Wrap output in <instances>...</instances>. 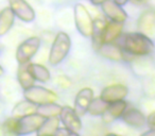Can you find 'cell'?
I'll return each instance as SVG.
<instances>
[{
    "instance_id": "cell-23",
    "label": "cell",
    "mask_w": 155,
    "mask_h": 136,
    "mask_svg": "<svg viewBox=\"0 0 155 136\" xmlns=\"http://www.w3.org/2000/svg\"><path fill=\"white\" fill-rule=\"evenodd\" d=\"M108 104L106 101H104L101 97H97L91 100V104H89L88 108H87V113H88L91 116L94 117H98V116H102V115L105 113L106 108H107Z\"/></svg>"
},
{
    "instance_id": "cell-7",
    "label": "cell",
    "mask_w": 155,
    "mask_h": 136,
    "mask_svg": "<svg viewBox=\"0 0 155 136\" xmlns=\"http://www.w3.org/2000/svg\"><path fill=\"white\" fill-rule=\"evenodd\" d=\"M58 118L65 129L68 130L70 133H79L82 130L81 117L75 113V111L71 106H62V111H61Z\"/></svg>"
},
{
    "instance_id": "cell-31",
    "label": "cell",
    "mask_w": 155,
    "mask_h": 136,
    "mask_svg": "<svg viewBox=\"0 0 155 136\" xmlns=\"http://www.w3.org/2000/svg\"><path fill=\"white\" fill-rule=\"evenodd\" d=\"M105 136H119V135H117V134H115V133H108V134H106Z\"/></svg>"
},
{
    "instance_id": "cell-16",
    "label": "cell",
    "mask_w": 155,
    "mask_h": 136,
    "mask_svg": "<svg viewBox=\"0 0 155 136\" xmlns=\"http://www.w3.org/2000/svg\"><path fill=\"white\" fill-rule=\"evenodd\" d=\"M29 72L33 77L35 81L41 83H47L51 79V74L49 69L44 65L37 64V63H28L27 64Z\"/></svg>"
},
{
    "instance_id": "cell-30",
    "label": "cell",
    "mask_w": 155,
    "mask_h": 136,
    "mask_svg": "<svg viewBox=\"0 0 155 136\" xmlns=\"http://www.w3.org/2000/svg\"><path fill=\"white\" fill-rule=\"evenodd\" d=\"M68 136H80V135H79V133H69Z\"/></svg>"
},
{
    "instance_id": "cell-8",
    "label": "cell",
    "mask_w": 155,
    "mask_h": 136,
    "mask_svg": "<svg viewBox=\"0 0 155 136\" xmlns=\"http://www.w3.org/2000/svg\"><path fill=\"white\" fill-rule=\"evenodd\" d=\"M10 9L15 17L24 22H31L35 19V11L26 0H9Z\"/></svg>"
},
{
    "instance_id": "cell-11",
    "label": "cell",
    "mask_w": 155,
    "mask_h": 136,
    "mask_svg": "<svg viewBox=\"0 0 155 136\" xmlns=\"http://www.w3.org/2000/svg\"><path fill=\"white\" fill-rule=\"evenodd\" d=\"M127 94H129V88L125 85L117 83V84H110L104 87L100 97L107 103H112V102H116L119 100H124Z\"/></svg>"
},
{
    "instance_id": "cell-12",
    "label": "cell",
    "mask_w": 155,
    "mask_h": 136,
    "mask_svg": "<svg viewBox=\"0 0 155 136\" xmlns=\"http://www.w3.org/2000/svg\"><path fill=\"white\" fill-rule=\"evenodd\" d=\"M120 119L125 124L135 129H140L147 124V117L136 108H127Z\"/></svg>"
},
{
    "instance_id": "cell-18",
    "label": "cell",
    "mask_w": 155,
    "mask_h": 136,
    "mask_svg": "<svg viewBox=\"0 0 155 136\" xmlns=\"http://www.w3.org/2000/svg\"><path fill=\"white\" fill-rule=\"evenodd\" d=\"M15 15L9 8H5L0 12V36L5 35L14 25Z\"/></svg>"
},
{
    "instance_id": "cell-1",
    "label": "cell",
    "mask_w": 155,
    "mask_h": 136,
    "mask_svg": "<svg viewBox=\"0 0 155 136\" xmlns=\"http://www.w3.org/2000/svg\"><path fill=\"white\" fill-rule=\"evenodd\" d=\"M116 43L120 46L123 52L135 56H146L155 49L153 41L142 32L122 33Z\"/></svg>"
},
{
    "instance_id": "cell-20",
    "label": "cell",
    "mask_w": 155,
    "mask_h": 136,
    "mask_svg": "<svg viewBox=\"0 0 155 136\" xmlns=\"http://www.w3.org/2000/svg\"><path fill=\"white\" fill-rule=\"evenodd\" d=\"M106 26V22L103 19H96L94 20V30L91 34V43H93V48L95 51H97L100 48V46L103 44V31Z\"/></svg>"
},
{
    "instance_id": "cell-4",
    "label": "cell",
    "mask_w": 155,
    "mask_h": 136,
    "mask_svg": "<svg viewBox=\"0 0 155 136\" xmlns=\"http://www.w3.org/2000/svg\"><path fill=\"white\" fill-rule=\"evenodd\" d=\"M46 118L37 113L28 115L22 118L15 119L14 123V136H26L29 134L36 133Z\"/></svg>"
},
{
    "instance_id": "cell-5",
    "label": "cell",
    "mask_w": 155,
    "mask_h": 136,
    "mask_svg": "<svg viewBox=\"0 0 155 136\" xmlns=\"http://www.w3.org/2000/svg\"><path fill=\"white\" fill-rule=\"evenodd\" d=\"M24 97L26 100L35 105L51 103V102H56L58 100V95L53 91L43 86H37V85H33L25 89Z\"/></svg>"
},
{
    "instance_id": "cell-9",
    "label": "cell",
    "mask_w": 155,
    "mask_h": 136,
    "mask_svg": "<svg viewBox=\"0 0 155 136\" xmlns=\"http://www.w3.org/2000/svg\"><path fill=\"white\" fill-rule=\"evenodd\" d=\"M94 99V91L91 87H84L78 91L74 98L73 110L75 111L80 117H83L87 114V108L91 104V100Z\"/></svg>"
},
{
    "instance_id": "cell-25",
    "label": "cell",
    "mask_w": 155,
    "mask_h": 136,
    "mask_svg": "<svg viewBox=\"0 0 155 136\" xmlns=\"http://www.w3.org/2000/svg\"><path fill=\"white\" fill-rule=\"evenodd\" d=\"M70 132L68 130H66L65 128H58V130L56 131V133L53 136H68Z\"/></svg>"
},
{
    "instance_id": "cell-14",
    "label": "cell",
    "mask_w": 155,
    "mask_h": 136,
    "mask_svg": "<svg viewBox=\"0 0 155 136\" xmlns=\"http://www.w3.org/2000/svg\"><path fill=\"white\" fill-rule=\"evenodd\" d=\"M96 52H98L103 58L110 61H114V62H120L123 60V51L116 41L103 43Z\"/></svg>"
},
{
    "instance_id": "cell-17",
    "label": "cell",
    "mask_w": 155,
    "mask_h": 136,
    "mask_svg": "<svg viewBox=\"0 0 155 136\" xmlns=\"http://www.w3.org/2000/svg\"><path fill=\"white\" fill-rule=\"evenodd\" d=\"M61 120L58 117H50L46 118L43 124L36 132L37 136H53L60 128Z\"/></svg>"
},
{
    "instance_id": "cell-6",
    "label": "cell",
    "mask_w": 155,
    "mask_h": 136,
    "mask_svg": "<svg viewBox=\"0 0 155 136\" xmlns=\"http://www.w3.org/2000/svg\"><path fill=\"white\" fill-rule=\"evenodd\" d=\"M41 41L39 37L32 36L25 39L16 50V61L19 65L28 64L37 53L41 47Z\"/></svg>"
},
{
    "instance_id": "cell-2",
    "label": "cell",
    "mask_w": 155,
    "mask_h": 136,
    "mask_svg": "<svg viewBox=\"0 0 155 136\" xmlns=\"http://www.w3.org/2000/svg\"><path fill=\"white\" fill-rule=\"evenodd\" d=\"M71 49V39L66 32L60 31L54 37V41L51 45L48 56V62L52 66H58L60 65Z\"/></svg>"
},
{
    "instance_id": "cell-22",
    "label": "cell",
    "mask_w": 155,
    "mask_h": 136,
    "mask_svg": "<svg viewBox=\"0 0 155 136\" xmlns=\"http://www.w3.org/2000/svg\"><path fill=\"white\" fill-rule=\"evenodd\" d=\"M17 80L24 91L29 88V87L33 86V85H35V80L31 76L30 72H29L27 64L19 65L17 70Z\"/></svg>"
},
{
    "instance_id": "cell-27",
    "label": "cell",
    "mask_w": 155,
    "mask_h": 136,
    "mask_svg": "<svg viewBox=\"0 0 155 136\" xmlns=\"http://www.w3.org/2000/svg\"><path fill=\"white\" fill-rule=\"evenodd\" d=\"M107 0H91V2L93 3L94 5H101L102 3H104Z\"/></svg>"
},
{
    "instance_id": "cell-21",
    "label": "cell",
    "mask_w": 155,
    "mask_h": 136,
    "mask_svg": "<svg viewBox=\"0 0 155 136\" xmlns=\"http://www.w3.org/2000/svg\"><path fill=\"white\" fill-rule=\"evenodd\" d=\"M62 111V105H60L56 102H51V103H46L37 105L36 113L44 118H50V117H58L60 113Z\"/></svg>"
},
{
    "instance_id": "cell-28",
    "label": "cell",
    "mask_w": 155,
    "mask_h": 136,
    "mask_svg": "<svg viewBox=\"0 0 155 136\" xmlns=\"http://www.w3.org/2000/svg\"><path fill=\"white\" fill-rule=\"evenodd\" d=\"M114 1L117 3V5H121V7H123V5H127V3L129 2V0H114Z\"/></svg>"
},
{
    "instance_id": "cell-10",
    "label": "cell",
    "mask_w": 155,
    "mask_h": 136,
    "mask_svg": "<svg viewBox=\"0 0 155 136\" xmlns=\"http://www.w3.org/2000/svg\"><path fill=\"white\" fill-rule=\"evenodd\" d=\"M103 14L112 22H124L127 19V13L121 5H117L114 0H107L101 5Z\"/></svg>"
},
{
    "instance_id": "cell-15",
    "label": "cell",
    "mask_w": 155,
    "mask_h": 136,
    "mask_svg": "<svg viewBox=\"0 0 155 136\" xmlns=\"http://www.w3.org/2000/svg\"><path fill=\"white\" fill-rule=\"evenodd\" d=\"M122 22H116L110 20L108 22H106V26L103 31V36H102L103 43H115L122 34Z\"/></svg>"
},
{
    "instance_id": "cell-13",
    "label": "cell",
    "mask_w": 155,
    "mask_h": 136,
    "mask_svg": "<svg viewBox=\"0 0 155 136\" xmlns=\"http://www.w3.org/2000/svg\"><path fill=\"white\" fill-rule=\"evenodd\" d=\"M127 108V103L125 100H119V101L110 103L105 113L101 116L103 122L106 123V124H110L117 119H120Z\"/></svg>"
},
{
    "instance_id": "cell-19",
    "label": "cell",
    "mask_w": 155,
    "mask_h": 136,
    "mask_svg": "<svg viewBox=\"0 0 155 136\" xmlns=\"http://www.w3.org/2000/svg\"><path fill=\"white\" fill-rule=\"evenodd\" d=\"M36 108L37 105L29 102L28 100H25L14 106L13 111H12V117L15 119H19L25 116H28V115L34 114L36 113Z\"/></svg>"
},
{
    "instance_id": "cell-29",
    "label": "cell",
    "mask_w": 155,
    "mask_h": 136,
    "mask_svg": "<svg viewBox=\"0 0 155 136\" xmlns=\"http://www.w3.org/2000/svg\"><path fill=\"white\" fill-rule=\"evenodd\" d=\"M3 72H5V70H3V68H2V67L0 66V77L2 76V75H3Z\"/></svg>"
},
{
    "instance_id": "cell-32",
    "label": "cell",
    "mask_w": 155,
    "mask_h": 136,
    "mask_svg": "<svg viewBox=\"0 0 155 136\" xmlns=\"http://www.w3.org/2000/svg\"><path fill=\"white\" fill-rule=\"evenodd\" d=\"M134 1H137V2H139V1H142V0H134Z\"/></svg>"
},
{
    "instance_id": "cell-3",
    "label": "cell",
    "mask_w": 155,
    "mask_h": 136,
    "mask_svg": "<svg viewBox=\"0 0 155 136\" xmlns=\"http://www.w3.org/2000/svg\"><path fill=\"white\" fill-rule=\"evenodd\" d=\"M73 13L78 32L84 37H91L94 30V19L87 8L82 3H77L73 8Z\"/></svg>"
},
{
    "instance_id": "cell-26",
    "label": "cell",
    "mask_w": 155,
    "mask_h": 136,
    "mask_svg": "<svg viewBox=\"0 0 155 136\" xmlns=\"http://www.w3.org/2000/svg\"><path fill=\"white\" fill-rule=\"evenodd\" d=\"M140 136H155V130L154 129H150V130H148L147 132H144V133H142Z\"/></svg>"
},
{
    "instance_id": "cell-24",
    "label": "cell",
    "mask_w": 155,
    "mask_h": 136,
    "mask_svg": "<svg viewBox=\"0 0 155 136\" xmlns=\"http://www.w3.org/2000/svg\"><path fill=\"white\" fill-rule=\"evenodd\" d=\"M147 124L150 129L155 130V112L151 113L148 117H147Z\"/></svg>"
}]
</instances>
